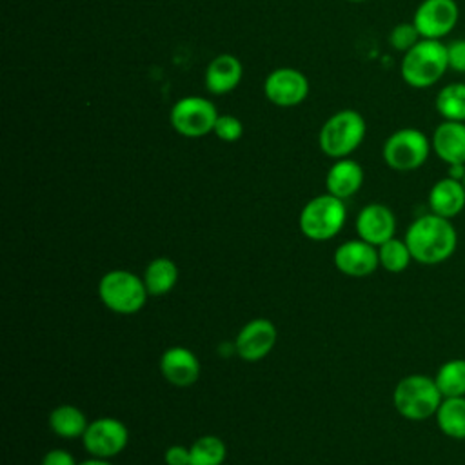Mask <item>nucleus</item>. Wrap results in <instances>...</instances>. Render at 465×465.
<instances>
[{"mask_svg":"<svg viewBox=\"0 0 465 465\" xmlns=\"http://www.w3.org/2000/svg\"><path fill=\"white\" fill-rule=\"evenodd\" d=\"M443 400L436 380L425 374H409L401 378L392 391V403L398 414L411 421H423L436 416Z\"/></svg>","mask_w":465,"mask_h":465,"instance_id":"7ed1b4c3","label":"nucleus"},{"mask_svg":"<svg viewBox=\"0 0 465 465\" xmlns=\"http://www.w3.org/2000/svg\"><path fill=\"white\" fill-rule=\"evenodd\" d=\"M434 418L445 436L465 440V396L443 398Z\"/></svg>","mask_w":465,"mask_h":465,"instance_id":"412c9836","label":"nucleus"},{"mask_svg":"<svg viewBox=\"0 0 465 465\" xmlns=\"http://www.w3.org/2000/svg\"><path fill=\"white\" fill-rule=\"evenodd\" d=\"M427 200L430 213L450 220L465 207V185L461 180L445 176L430 187Z\"/></svg>","mask_w":465,"mask_h":465,"instance_id":"a211bd4d","label":"nucleus"},{"mask_svg":"<svg viewBox=\"0 0 465 465\" xmlns=\"http://www.w3.org/2000/svg\"><path fill=\"white\" fill-rule=\"evenodd\" d=\"M40 465H78L73 454L65 449H53L44 454Z\"/></svg>","mask_w":465,"mask_h":465,"instance_id":"7c9ffc66","label":"nucleus"},{"mask_svg":"<svg viewBox=\"0 0 465 465\" xmlns=\"http://www.w3.org/2000/svg\"><path fill=\"white\" fill-rule=\"evenodd\" d=\"M378 258H380V265L387 272L398 274L409 267L412 254H411V249L405 240L391 238L378 247Z\"/></svg>","mask_w":465,"mask_h":465,"instance_id":"a878e982","label":"nucleus"},{"mask_svg":"<svg viewBox=\"0 0 465 465\" xmlns=\"http://www.w3.org/2000/svg\"><path fill=\"white\" fill-rule=\"evenodd\" d=\"M243 76V65L238 56L231 53L216 54L205 67L203 84L205 89L213 94H227L238 87Z\"/></svg>","mask_w":465,"mask_h":465,"instance_id":"dca6fc26","label":"nucleus"},{"mask_svg":"<svg viewBox=\"0 0 465 465\" xmlns=\"http://www.w3.org/2000/svg\"><path fill=\"white\" fill-rule=\"evenodd\" d=\"M165 465H191V450L185 445H171L163 454Z\"/></svg>","mask_w":465,"mask_h":465,"instance_id":"c756f323","label":"nucleus"},{"mask_svg":"<svg viewBox=\"0 0 465 465\" xmlns=\"http://www.w3.org/2000/svg\"><path fill=\"white\" fill-rule=\"evenodd\" d=\"M449 69L447 45L441 40L421 38L414 47L403 53L400 74L414 89H425L438 84Z\"/></svg>","mask_w":465,"mask_h":465,"instance_id":"f03ea898","label":"nucleus"},{"mask_svg":"<svg viewBox=\"0 0 465 465\" xmlns=\"http://www.w3.org/2000/svg\"><path fill=\"white\" fill-rule=\"evenodd\" d=\"M213 134L222 142L234 143L243 136V124L234 114H218Z\"/></svg>","mask_w":465,"mask_h":465,"instance_id":"cd10ccee","label":"nucleus"},{"mask_svg":"<svg viewBox=\"0 0 465 465\" xmlns=\"http://www.w3.org/2000/svg\"><path fill=\"white\" fill-rule=\"evenodd\" d=\"M421 40L416 25L411 22L396 24L389 33V44L392 49L400 53H407L411 47H414Z\"/></svg>","mask_w":465,"mask_h":465,"instance_id":"bb28decb","label":"nucleus"},{"mask_svg":"<svg viewBox=\"0 0 465 465\" xmlns=\"http://www.w3.org/2000/svg\"><path fill=\"white\" fill-rule=\"evenodd\" d=\"M189 450L191 465H222L227 454L223 440L213 434H205L194 440Z\"/></svg>","mask_w":465,"mask_h":465,"instance_id":"393cba45","label":"nucleus"},{"mask_svg":"<svg viewBox=\"0 0 465 465\" xmlns=\"http://www.w3.org/2000/svg\"><path fill=\"white\" fill-rule=\"evenodd\" d=\"M460 18V7L456 0H421L412 15L421 38L441 40L452 33Z\"/></svg>","mask_w":465,"mask_h":465,"instance_id":"9d476101","label":"nucleus"},{"mask_svg":"<svg viewBox=\"0 0 465 465\" xmlns=\"http://www.w3.org/2000/svg\"><path fill=\"white\" fill-rule=\"evenodd\" d=\"M345 223V203L331 193L311 198L298 218L300 231L314 242H325L336 236Z\"/></svg>","mask_w":465,"mask_h":465,"instance_id":"423d86ee","label":"nucleus"},{"mask_svg":"<svg viewBox=\"0 0 465 465\" xmlns=\"http://www.w3.org/2000/svg\"><path fill=\"white\" fill-rule=\"evenodd\" d=\"M89 421L85 414L69 403L58 405L49 414V427L60 438H82Z\"/></svg>","mask_w":465,"mask_h":465,"instance_id":"4be33fe9","label":"nucleus"},{"mask_svg":"<svg viewBox=\"0 0 465 465\" xmlns=\"http://www.w3.org/2000/svg\"><path fill=\"white\" fill-rule=\"evenodd\" d=\"M263 94L276 107H296L309 94V80L294 67H278L265 76Z\"/></svg>","mask_w":465,"mask_h":465,"instance_id":"9b49d317","label":"nucleus"},{"mask_svg":"<svg viewBox=\"0 0 465 465\" xmlns=\"http://www.w3.org/2000/svg\"><path fill=\"white\" fill-rule=\"evenodd\" d=\"M461 182H463V185H465V176H463V180H461Z\"/></svg>","mask_w":465,"mask_h":465,"instance_id":"72a5a7b5","label":"nucleus"},{"mask_svg":"<svg viewBox=\"0 0 465 465\" xmlns=\"http://www.w3.org/2000/svg\"><path fill=\"white\" fill-rule=\"evenodd\" d=\"M411 249L412 260L423 265H436L449 260L458 247V232L449 218L434 213L418 216L403 238Z\"/></svg>","mask_w":465,"mask_h":465,"instance_id":"f257e3e1","label":"nucleus"},{"mask_svg":"<svg viewBox=\"0 0 465 465\" xmlns=\"http://www.w3.org/2000/svg\"><path fill=\"white\" fill-rule=\"evenodd\" d=\"M147 289L140 276L127 269L107 271L98 282L100 302L116 314H134L147 302Z\"/></svg>","mask_w":465,"mask_h":465,"instance_id":"39448f33","label":"nucleus"},{"mask_svg":"<svg viewBox=\"0 0 465 465\" xmlns=\"http://www.w3.org/2000/svg\"><path fill=\"white\" fill-rule=\"evenodd\" d=\"M127 441H129L127 427L120 420L111 416H104L89 421L82 436L84 449L91 456L105 458V460L120 454L127 447Z\"/></svg>","mask_w":465,"mask_h":465,"instance_id":"1a4fd4ad","label":"nucleus"},{"mask_svg":"<svg viewBox=\"0 0 465 465\" xmlns=\"http://www.w3.org/2000/svg\"><path fill=\"white\" fill-rule=\"evenodd\" d=\"M276 340V325L267 318H254L236 334L234 349L243 361H260L274 349Z\"/></svg>","mask_w":465,"mask_h":465,"instance_id":"f8f14e48","label":"nucleus"},{"mask_svg":"<svg viewBox=\"0 0 465 465\" xmlns=\"http://www.w3.org/2000/svg\"><path fill=\"white\" fill-rule=\"evenodd\" d=\"M347 2H354V4H358V2H365V0H347Z\"/></svg>","mask_w":465,"mask_h":465,"instance_id":"473e14b6","label":"nucleus"},{"mask_svg":"<svg viewBox=\"0 0 465 465\" xmlns=\"http://www.w3.org/2000/svg\"><path fill=\"white\" fill-rule=\"evenodd\" d=\"M430 145L436 156L447 165L465 163V122L443 120L436 125Z\"/></svg>","mask_w":465,"mask_h":465,"instance_id":"f3484780","label":"nucleus"},{"mask_svg":"<svg viewBox=\"0 0 465 465\" xmlns=\"http://www.w3.org/2000/svg\"><path fill=\"white\" fill-rule=\"evenodd\" d=\"M363 183V169L356 160L340 158L336 160L325 176L327 193L340 200H347L354 196Z\"/></svg>","mask_w":465,"mask_h":465,"instance_id":"6ab92c4d","label":"nucleus"},{"mask_svg":"<svg viewBox=\"0 0 465 465\" xmlns=\"http://www.w3.org/2000/svg\"><path fill=\"white\" fill-rule=\"evenodd\" d=\"M160 372L174 387H191L200 378V360L187 347H169L160 356Z\"/></svg>","mask_w":465,"mask_h":465,"instance_id":"2eb2a0df","label":"nucleus"},{"mask_svg":"<svg viewBox=\"0 0 465 465\" xmlns=\"http://www.w3.org/2000/svg\"><path fill=\"white\" fill-rule=\"evenodd\" d=\"M396 216L391 207L383 203H369L361 207L356 216V232L361 240L380 247L387 240L394 238Z\"/></svg>","mask_w":465,"mask_h":465,"instance_id":"4468645a","label":"nucleus"},{"mask_svg":"<svg viewBox=\"0 0 465 465\" xmlns=\"http://www.w3.org/2000/svg\"><path fill=\"white\" fill-rule=\"evenodd\" d=\"M334 265L340 272L352 276V278H363L372 274L378 265V247L358 238V240H349L338 245L334 251Z\"/></svg>","mask_w":465,"mask_h":465,"instance_id":"ddd939ff","label":"nucleus"},{"mask_svg":"<svg viewBox=\"0 0 465 465\" xmlns=\"http://www.w3.org/2000/svg\"><path fill=\"white\" fill-rule=\"evenodd\" d=\"M78 465H113L109 460H105V458H87V460H84V461H80Z\"/></svg>","mask_w":465,"mask_h":465,"instance_id":"2f4dec72","label":"nucleus"},{"mask_svg":"<svg viewBox=\"0 0 465 465\" xmlns=\"http://www.w3.org/2000/svg\"><path fill=\"white\" fill-rule=\"evenodd\" d=\"M430 151V140L423 131L416 127H401L387 136L381 147V156L392 171L409 173L421 167Z\"/></svg>","mask_w":465,"mask_h":465,"instance_id":"0eeeda50","label":"nucleus"},{"mask_svg":"<svg viewBox=\"0 0 465 465\" xmlns=\"http://www.w3.org/2000/svg\"><path fill=\"white\" fill-rule=\"evenodd\" d=\"M142 280L151 296H163L174 289L178 282V267L171 258L158 256L147 263Z\"/></svg>","mask_w":465,"mask_h":465,"instance_id":"aec40b11","label":"nucleus"},{"mask_svg":"<svg viewBox=\"0 0 465 465\" xmlns=\"http://www.w3.org/2000/svg\"><path fill=\"white\" fill-rule=\"evenodd\" d=\"M216 118L214 104L198 94L178 98L169 111L171 127L185 138H202L213 133Z\"/></svg>","mask_w":465,"mask_h":465,"instance_id":"6e6552de","label":"nucleus"},{"mask_svg":"<svg viewBox=\"0 0 465 465\" xmlns=\"http://www.w3.org/2000/svg\"><path fill=\"white\" fill-rule=\"evenodd\" d=\"M434 380L443 398L465 396V358H452L441 363Z\"/></svg>","mask_w":465,"mask_h":465,"instance_id":"b1692460","label":"nucleus"},{"mask_svg":"<svg viewBox=\"0 0 465 465\" xmlns=\"http://www.w3.org/2000/svg\"><path fill=\"white\" fill-rule=\"evenodd\" d=\"M445 45H447L449 69L465 74V38L452 40V42H449Z\"/></svg>","mask_w":465,"mask_h":465,"instance_id":"c85d7f7f","label":"nucleus"},{"mask_svg":"<svg viewBox=\"0 0 465 465\" xmlns=\"http://www.w3.org/2000/svg\"><path fill=\"white\" fill-rule=\"evenodd\" d=\"M367 133L365 118L354 109H341L331 114L318 134V143L323 154L340 160L354 153Z\"/></svg>","mask_w":465,"mask_h":465,"instance_id":"20e7f679","label":"nucleus"},{"mask_svg":"<svg viewBox=\"0 0 465 465\" xmlns=\"http://www.w3.org/2000/svg\"><path fill=\"white\" fill-rule=\"evenodd\" d=\"M434 107L443 120L465 122V82L443 85L436 94Z\"/></svg>","mask_w":465,"mask_h":465,"instance_id":"5701e85b","label":"nucleus"}]
</instances>
